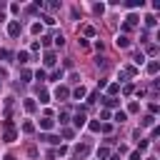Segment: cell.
<instances>
[{"instance_id":"obj_15","label":"cell","mask_w":160,"mask_h":160,"mask_svg":"<svg viewBox=\"0 0 160 160\" xmlns=\"http://www.w3.org/2000/svg\"><path fill=\"white\" fill-rule=\"evenodd\" d=\"M108 93H110V95H115V93H120V85H118V83H113V85H108Z\"/></svg>"},{"instance_id":"obj_6","label":"cell","mask_w":160,"mask_h":160,"mask_svg":"<svg viewBox=\"0 0 160 160\" xmlns=\"http://www.w3.org/2000/svg\"><path fill=\"white\" fill-rule=\"evenodd\" d=\"M73 123H75V128H83V125H85V115H83V113H78V115L73 118Z\"/></svg>"},{"instance_id":"obj_25","label":"cell","mask_w":160,"mask_h":160,"mask_svg":"<svg viewBox=\"0 0 160 160\" xmlns=\"http://www.w3.org/2000/svg\"><path fill=\"white\" fill-rule=\"evenodd\" d=\"M130 160H140V150H135V153L130 155Z\"/></svg>"},{"instance_id":"obj_22","label":"cell","mask_w":160,"mask_h":160,"mask_svg":"<svg viewBox=\"0 0 160 160\" xmlns=\"http://www.w3.org/2000/svg\"><path fill=\"white\" fill-rule=\"evenodd\" d=\"M98 158H108V148H100L98 150Z\"/></svg>"},{"instance_id":"obj_11","label":"cell","mask_w":160,"mask_h":160,"mask_svg":"<svg viewBox=\"0 0 160 160\" xmlns=\"http://www.w3.org/2000/svg\"><path fill=\"white\" fill-rule=\"evenodd\" d=\"M158 70H160V65L155 63V60H153V63H148V73H150V75H155Z\"/></svg>"},{"instance_id":"obj_4","label":"cell","mask_w":160,"mask_h":160,"mask_svg":"<svg viewBox=\"0 0 160 160\" xmlns=\"http://www.w3.org/2000/svg\"><path fill=\"white\" fill-rule=\"evenodd\" d=\"M115 45H118V48H130V38H128V35H118Z\"/></svg>"},{"instance_id":"obj_5","label":"cell","mask_w":160,"mask_h":160,"mask_svg":"<svg viewBox=\"0 0 160 160\" xmlns=\"http://www.w3.org/2000/svg\"><path fill=\"white\" fill-rule=\"evenodd\" d=\"M55 125V120L53 118H43V120H40V128H43V130H50Z\"/></svg>"},{"instance_id":"obj_13","label":"cell","mask_w":160,"mask_h":160,"mask_svg":"<svg viewBox=\"0 0 160 160\" xmlns=\"http://www.w3.org/2000/svg\"><path fill=\"white\" fill-rule=\"evenodd\" d=\"M153 123H155V118H153V115H145V118H143V125H145V128H150Z\"/></svg>"},{"instance_id":"obj_14","label":"cell","mask_w":160,"mask_h":160,"mask_svg":"<svg viewBox=\"0 0 160 160\" xmlns=\"http://www.w3.org/2000/svg\"><path fill=\"white\" fill-rule=\"evenodd\" d=\"M95 63H98V68H103V70H105V68H108V58H98Z\"/></svg>"},{"instance_id":"obj_24","label":"cell","mask_w":160,"mask_h":160,"mask_svg":"<svg viewBox=\"0 0 160 160\" xmlns=\"http://www.w3.org/2000/svg\"><path fill=\"white\" fill-rule=\"evenodd\" d=\"M128 110H130V113H138V110H140V105H138V103H130V108H128Z\"/></svg>"},{"instance_id":"obj_1","label":"cell","mask_w":160,"mask_h":160,"mask_svg":"<svg viewBox=\"0 0 160 160\" xmlns=\"http://www.w3.org/2000/svg\"><path fill=\"white\" fill-rule=\"evenodd\" d=\"M20 30H23V28H20V23H18V20H13V23L8 25V33H10L13 38H18V35H20Z\"/></svg>"},{"instance_id":"obj_16","label":"cell","mask_w":160,"mask_h":160,"mask_svg":"<svg viewBox=\"0 0 160 160\" xmlns=\"http://www.w3.org/2000/svg\"><path fill=\"white\" fill-rule=\"evenodd\" d=\"M25 110H28V113L35 110V100H25Z\"/></svg>"},{"instance_id":"obj_26","label":"cell","mask_w":160,"mask_h":160,"mask_svg":"<svg viewBox=\"0 0 160 160\" xmlns=\"http://www.w3.org/2000/svg\"><path fill=\"white\" fill-rule=\"evenodd\" d=\"M110 160H120V155H113V158H110Z\"/></svg>"},{"instance_id":"obj_10","label":"cell","mask_w":160,"mask_h":160,"mask_svg":"<svg viewBox=\"0 0 160 160\" xmlns=\"http://www.w3.org/2000/svg\"><path fill=\"white\" fill-rule=\"evenodd\" d=\"M45 65H55V53H45Z\"/></svg>"},{"instance_id":"obj_19","label":"cell","mask_w":160,"mask_h":160,"mask_svg":"<svg viewBox=\"0 0 160 160\" xmlns=\"http://www.w3.org/2000/svg\"><path fill=\"white\" fill-rule=\"evenodd\" d=\"M145 25H148V28H153V25H155V18H153V15H148V18H145Z\"/></svg>"},{"instance_id":"obj_3","label":"cell","mask_w":160,"mask_h":160,"mask_svg":"<svg viewBox=\"0 0 160 160\" xmlns=\"http://www.w3.org/2000/svg\"><path fill=\"white\" fill-rule=\"evenodd\" d=\"M88 153H90V145H88V143H83V145L75 148V155H78V158H85Z\"/></svg>"},{"instance_id":"obj_27","label":"cell","mask_w":160,"mask_h":160,"mask_svg":"<svg viewBox=\"0 0 160 160\" xmlns=\"http://www.w3.org/2000/svg\"><path fill=\"white\" fill-rule=\"evenodd\" d=\"M5 160H15V158H13V155H8V158H5Z\"/></svg>"},{"instance_id":"obj_17","label":"cell","mask_w":160,"mask_h":160,"mask_svg":"<svg viewBox=\"0 0 160 160\" xmlns=\"http://www.w3.org/2000/svg\"><path fill=\"white\" fill-rule=\"evenodd\" d=\"M18 63L25 65V63H28V53H18Z\"/></svg>"},{"instance_id":"obj_28","label":"cell","mask_w":160,"mask_h":160,"mask_svg":"<svg viewBox=\"0 0 160 160\" xmlns=\"http://www.w3.org/2000/svg\"><path fill=\"white\" fill-rule=\"evenodd\" d=\"M73 160H80V158H73Z\"/></svg>"},{"instance_id":"obj_7","label":"cell","mask_w":160,"mask_h":160,"mask_svg":"<svg viewBox=\"0 0 160 160\" xmlns=\"http://www.w3.org/2000/svg\"><path fill=\"white\" fill-rule=\"evenodd\" d=\"M38 98H40V103H50V93L48 90H38Z\"/></svg>"},{"instance_id":"obj_18","label":"cell","mask_w":160,"mask_h":160,"mask_svg":"<svg viewBox=\"0 0 160 160\" xmlns=\"http://www.w3.org/2000/svg\"><path fill=\"white\" fill-rule=\"evenodd\" d=\"M105 105H110V108H115V105H118V100H115V98H105Z\"/></svg>"},{"instance_id":"obj_12","label":"cell","mask_w":160,"mask_h":160,"mask_svg":"<svg viewBox=\"0 0 160 160\" xmlns=\"http://www.w3.org/2000/svg\"><path fill=\"white\" fill-rule=\"evenodd\" d=\"M125 118H128L125 110H118V113H115V120H118V123H125Z\"/></svg>"},{"instance_id":"obj_23","label":"cell","mask_w":160,"mask_h":160,"mask_svg":"<svg viewBox=\"0 0 160 160\" xmlns=\"http://www.w3.org/2000/svg\"><path fill=\"white\" fill-rule=\"evenodd\" d=\"M33 33H35V35H38V33H43V25H40V23H35V25H33Z\"/></svg>"},{"instance_id":"obj_21","label":"cell","mask_w":160,"mask_h":160,"mask_svg":"<svg viewBox=\"0 0 160 160\" xmlns=\"http://www.w3.org/2000/svg\"><path fill=\"white\" fill-rule=\"evenodd\" d=\"M23 130H25V133H33V130H35V125H33V123H25V125H23Z\"/></svg>"},{"instance_id":"obj_8","label":"cell","mask_w":160,"mask_h":160,"mask_svg":"<svg viewBox=\"0 0 160 160\" xmlns=\"http://www.w3.org/2000/svg\"><path fill=\"white\" fill-rule=\"evenodd\" d=\"M40 140H48L50 145H58V143H60V138H58V135H43Z\"/></svg>"},{"instance_id":"obj_20","label":"cell","mask_w":160,"mask_h":160,"mask_svg":"<svg viewBox=\"0 0 160 160\" xmlns=\"http://www.w3.org/2000/svg\"><path fill=\"white\" fill-rule=\"evenodd\" d=\"M55 45L63 48V45H65V38H63V35H58V38H55Z\"/></svg>"},{"instance_id":"obj_2","label":"cell","mask_w":160,"mask_h":160,"mask_svg":"<svg viewBox=\"0 0 160 160\" xmlns=\"http://www.w3.org/2000/svg\"><path fill=\"white\" fill-rule=\"evenodd\" d=\"M68 95H70V90H68L65 85H60V88H55V98H58V100H65Z\"/></svg>"},{"instance_id":"obj_9","label":"cell","mask_w":160,"mask_h":160,"mask_svg":"<svg viewBox=\"0 0 160 160\" xmlns=\"http://www.w3.org/2000/svg\"><path fill=\"white\" fill-rule=\"evenodd\" d=\"M73 95H75V98L80 100V98H85V95H88V90H85L83 85H80V88H75V90H73Z\"/></svg>"}]
</instances>
